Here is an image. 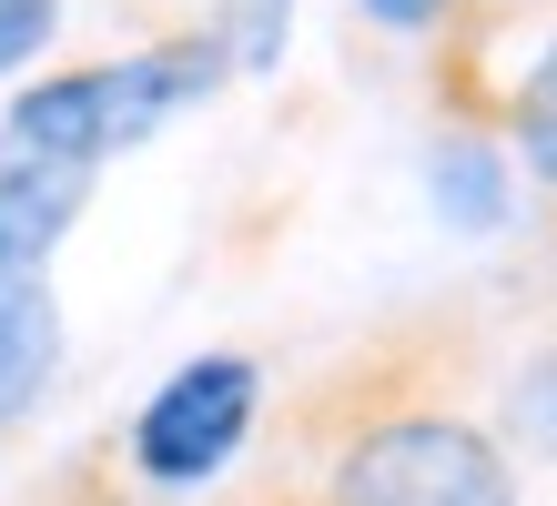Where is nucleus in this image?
I'll use <instances>...</instances> for the list:
<instances>
[{
	"mask_svg": "<svg viewBox=\"0 0 557 506\" xmlns=\"http://www.w3.org/2000/svg\"><path fill=\"white\" fill-rule=\"evenodd\" d=\"M314 456V506H517V456L476 416L425 334L355 355L294 416Z\"/></svg>",
	"mask_w": 557,
	"mask_h": 506,
	"instance_id": "obj_1",
	"label": "nucleus"
},
{
	"mask_svg": "<svg viewBox=\"0 0 557 506\" xmlns=\"http://www.w3.org/2000/svg\"><path fill=\"white\" fill-rule=\"evenodd\" d=\"M223 72H234L223 30H173V41H143V51L72 61V72L21 82V101H11L0 122L102 173V162H122L133 143H152L162 122H183L193 101H213V91H223Z\"/></svg>",
	"mask_w": 557,
	"mask_h": 506,
	"instance_id": "obj_2",
	"label": "nucleus"
},
{
	"mask_svg": "<svg viewBox=\"0 0 557 506\" xmlns=\"http://www.w3.org/2000/svg\"><path fill=\"white\" fill-rule=\"evenodd\" d=\"M253 416H264V365L253 355H193L173 365V375L152 385V405L133 416V435H122V456H133V477L183 496V486H213L223 466L244 456Z\"/></svg>",
	"mask_w": 557,
	"mask_h": 506,
	"instance_id": "obj_3",
	"label": "nucleus"
},
{
	"mask_svg": "<svg viewBox=\"0 0 557 506\" xmlns=\"http://www.w3.org/2000/svg\"><path fill=\"white\" fill-rule=\"evenodd\" d=\"M91 183H102L91 162H72V152H51V143L0 122V274H51V254L82 223Z\"/></svg>",
	"mask_w": 557,
	"mask_h": 506,
	"instance_id": "obj_4",
	"label": "nucleus"
},
{
	"mask_svg": "<svg viewBox=\"0 0 557 506\" xmlns=\"http://www.w3.org/2000/svg\"><path fill=\"white\" fill-rule=\"evenodd\" d=\"M61 375V304L51 274H0V425H21Z\"/></svg>",
	"mask_w": 557,
	"mask_h": 506,
	"instance_id": "obj_5",
	"label": "nucleus"
},
{
	"mask_svg": "<svg viewBox=\"0 0 557 506\" xmlns=\"http://www.w3.org/2000/svg\"><path fill=\"white\" fill-rule=\"evenodd\" d=\"M425 193H436V213L456 233H497L517 213V152L497 143V132H476V122H456L436 152H425Z\"/></svg>",
	"mask_w": 557,
	"mask_h": 506,
	"instance_id": "obj_6",
	"label": "nucleus"
},
{
	"mask_svg": "<svg viewBox=\"0 0 557 506\" xmlns=\"http://www.w3.org/2000/svg\"><path fill=\"white\" fill-rule=\"evenodd\" d=\"M507 152L528 162V183L557 202V30L537 41V61H528L517 91H507Z\"/></svg>",
	"mask_w": 557,
	"mask_h": 506,
	"instance_id": "obj_7",
	"label": "nucleus"
},
{
	"mask_svg": "<svg viewBox=\"0 0 557 506\" xmlns=\"http://www.w3.org/2000/svg\"><path fill=\"white\" fill-rule=\"evenodd\" d=\"M507 435H517L528 456H557V334L507 375Z\"/></svg>",
	"mask_w": 557,
	"mask_h": 506,
	"instance_id": "obj_8",
	"label": "nucleus"
},
{
	"mask_svg": "<svg viewBox=\"0 0 557 506\" xmlns=\"http://www.w3.org/2000/svg\"><path fill=\"white\" fill-rule=\"evenodd\" d=\"M284 21H294V0H234V11H223L234 72H274V61H284Z\"/></svg>",
	"mask_w": 557,
	"mask_h": 506,
	"instance_id": "obj_9",
	"label": "nucleus"
},
{
	"mask_svg": "<svg viewBox=\"0 0 557 506\" xmlns=\"http://www.w3.org/2000/svg\"><path fill=\"white\" fill-rule=\"evenodd\" d=\"M51 41H61V0H0V82L30 72Z\"/></svg>",
	"mask_w": 557,
	"mask_h": 506,
	"instance_id": "obj_10",
	"label": "nucleus"
},
{
	"mask_svg": "<svg viewBox=\"0 0 557 506\" xmlns=\"http://www.w3.org/2000/svg\"><path fill=\"white\" fill-rule=\"evenodd\" d=\"M355 11H366L375 30H406V41H436V30L467 11V0H355Z\"/></svg>",
	"mask_w": 557,
	"mask_h": 506,
	"instance_id": "obj_11",
	"label": "nucleus"
}]
</instances>
